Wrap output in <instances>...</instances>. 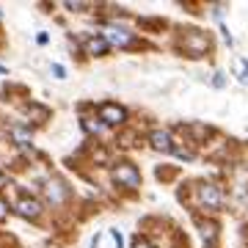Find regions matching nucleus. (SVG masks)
I'll return each mask as SVG.
<instances>
[{
	"instance_id": "f257e3e1",
	"label": "nucleus",
	"mask_w": 248,
	"mask_h": 248,
	"mask_svg": "<svg viewBox=\"0 0 248 248\" xmlns=\"http://www.w3.org/2000/svg\"><path fill=\"white\" fill-rule=\"evenodd\" d=\"M177 50L187 58H204V55L213 50V39L207 31H199V28H190V31H182L177 42Z\"/></svg>"
},
{
	"instance_id": "f03ea898",
	"label": "nucleus",
	"mask_w": 248,
	"mask_h": 248,
	"mask_svg": "<svg viewBox=\"0 0 248 248\" xmlns=\"http://www.w3.org/2000/svg\"><path fill=\"white\" fill-rule=\"evenodd\" d=\"M110 179H113V185L119 190H127V193L141 190V171H138V166H135L133 160H119V163H113Z\"/></svg>"
},
{
	"instance_id": "7ed1b4c3",
	"label": "nucleus",
	"mask_w": 248,
	"mask_h": 248,
	"mask_svg": "<svg viewBox=\"0 0 248 248\" xmlns=\"http://www.w3.org/2000/svg\"><path fill=\"white\" fill-rule=\"evenodd\" d=\"M99 36H102L108 45H110V50H113V47H116V50H135V47H138V36H135L130 28L119 25V22L105 25Z\"/></svg>"
},
{
	"instance_id": "20e7f679",
	"label": "nucleus",
	"mask_w": 248,
	"mask_h": 248,
	"mask_svg": "<svg viewBox=\"0 0 248 248\" xmlns=\"http://www.w3.org/2000/svg\"><path fill=\"white\" fill-rule=\"evenodd\" d=\"M45 202H47V207H53V210H58V207H66V204L72 202V187H69V182L63 177H50L45 182Z\"/></svg>"
},
{
	"instance_id": "39448f33",
	"label": "nucleus",
	"mask_w": 248,
	"mask_h": 248,
	"mask_svg": "<svg viewBox=\"0 0 248 248\" xmlns=\"http://www.w3.org/2000/svg\"><path fill=\"white\" fill-rule=\"evenodd\" d=\"M94 116H97L105 127H124V124H127V119H130L127 108L119 105V102H110V99L99 102V105H94Z\"/></svg>"
},
{
	"instance_id": "423d86ee",
	"label": "nucleus",
	"mask_w": 248,
	"mask_h": 248,
	"mask_svg": "<svg viewBox=\"0 0 248 248\" xmlns=\"http://www.w3.org/2000/svg\"><path fill=\"white\" fill-rule=\"evenodd\" d=\"M196 204L204 213H218L223 207V190L213 182H199L196 185Z\"/></svg>"
},
{
	"instance_id": "0eeeda50",
	"label": "nucleus",
	"mask_w": 248,
	"mask_h": 248,
	"mask_svg": "<svg viewBox=\"0 0 248 248\" xmlns=\"http://www.w3.org/2000/svg\"><path fill=\"white\" fill-rule=\"evenodd\" d=\"M11 213H17L19 218H25V221H42V215H45V202H39L36 196H19L17 202L11 204Z\"/></svg>"
},
{
	"instance_id": "6e6552de",
	"label": "nucleus",
	"mask_w": 248,
	"mask_h": 248,
	"mask_svg": "<svg viewBox=\"0 0 248 248\" xmlns=\"http://www.w3.org/2000/svg\"><path fill=\"white\" fill-rule=\"evenodd\" d=\"M22 113H25L31 127H45V124L53 119V110H50L45 102H36V99H28L25 105H22Z\"/></svg>"
},
{
	"instance_id": "1a4fd4ad",
	"label": "nucleus",
	"mask_w": 248,
	"mask_h": 248,
	"mask_svg": "<svg viewBox=\"0 0 248 248\" xmlns=\"http://www.w3.org/2000/svg\"><path fill=\"white\" fill-rule=\"evenodd\" d=\"M146 143H149L155 152H163V155H171L174 152V135H171V130H163V127H155L149 135H146Z\"/></svg>"
},
{
	"instance_id": "9d476101",
	"label": "nucleus",
	"mask_w": 248,
	"mask_h": 248,
	"mask_svg": "<svg viewBox=\"0 0 248 248\" xmlns=\"http://www.w3.org/2000/svg\"><path fill=\"white\" fill-rule=\"evenodd\" d=\"M83 53L89 55V58H108L110 45L99 33H86L83 36Z\"/></svg>"
},
{
	"instance_id": "9b49d317",
	"label": "nucleus",
	"mask_w": 248,
	"mask_h": 248,
	"mask_svg": "<svg viewBox=\"0 0 248 248\" xmlns=\"http://www.w3.org/2000/svg\"><path fill=\"white\" fill-rule=\"evenodd\" d=\"M6 135H9V141L14 146H28V143L33 141V127L28 122H14L6 127Z\"/></svg>"
},
{
	"instance_id": "f8f14e48",
	"label": "nucleus",
	"mask_w": 248,
	"mask_h": 248,
	"mask_svg": "<svg viewBox=\"0 0 248 248\" xmlns=\"http://www.w3.org/2000/svg\"><path fill=\"white\" fill-rule=\"evenodd\" d=\"M185 133L190 135L193 143H207V138L213 135V127H207V124H202V122H190L185 127Z\"/></svg>"
},
{
	"instance_id": "ddd939ff",
	"label": "nucleus",
	"mask_w": 248,
	"mask_h": 248,
	"mask_svg": "<svg viewBox=\"0 0 248 248\" xmlns=\"http://www.w3.org/2000/svg\"><path fill=\"white\" fill-rule=\"evenodd\" d=\"M196 226L202 229L204 243L215 246V240H218V223H215V221H204V218H196Z\"/></svg>"
},
{
	"instance_id": "4468645a",
	"label": "nucleus",
	"mask_w": 248,
	"mask_h": 248,
	"mask_svg": "<svg viewBox=\"0 0 248 248\" xmlns=\"http://www.w3.org/2000/svg\"><path fill=\"white\" fill-rule=\"evenodd\" d=\"M80 124H83L86 135H102V130H105V124L99 122L97 116H83V119H80Z\"/></svg>"
},
{
	"instance_id": "2eb2a0df",
	"label": "nucleus",
	"mask_w": 248,
	"mask_h": 248,
	"mask_svg": "<svg viewBox=\"0 0 248 248\" xmlns=\"http://www.w3.org/2000/svg\"><path fill=\"white\" fill-rule=\"evenodd\" d=\"M234 72H237V78L243 80V83H248V61L246 58H237V61H234Z\"/></svg>"
},
{
	"instance_id": "dca6fc26",
	"label": "nucleus",
	"mask_w": 248,
	"mask_h": 248,
	"mask_svg": "<svg viewBox=\"0 0 248 248\" xmlns=\"http://www.w3.org/2000/svg\"><path fill=\"white\" fill-rule=\"evenodd\" d=\"M63 9H69L72 14H83L86 9H94V3H63Z\"/></svg>"
},
{
	"instance_id": "f3484780",
	"label": "nucleus",
	"mask_w": 248,
	"mask_h": 248,
	"mask_svg": "<svg viewBox=\"0 0 248 248\" xmlns=\"http://www.w3.org/2000/svg\"><path fill=\"white\" fill-rule=\"evenodd\" d=\"M133 248H157V246H155L149 237H143V234H135V237H133Z\"/></svg>"
},
{
	"instance_id": "a211bd4d",
	"label": "nucleus",
	"mask_w": 248,
	"mask_h": 248,
	"mask_svg": "<svg viewBox=\"0 0 248 248\" xmlns=\"http://www.w3.org/2000/svg\"><path fill=\"white\" fill-rule=\"evenodd\" d=\"M9 215H11V207H9V202L0 196V223L3 221H9Z\"/></svg>"
},
{
	"instance_id": "6ab92c4d",
	"label": "nucleus",
	"mask_w": 248,
	"mask_h": 248,
	"mask_svg": "<svg viewBox=\"0 0 248 248\" xmlns=\"http://www.w3.org/2000/svg\"><path fill=\"white\" fill-rule=\"evenodd\" d=\"M53 75H55L58 80H66V69H63L61 63H53Z\"/></svg>"
},
{
	"instance_id": "aec40b11",
	"label": "nucleus",
	"mask_w": 248,
	"mask_h": 248,
	"mask_svg": "<svg viewBox=\"0 0 248 248\" xmlns=\"http://www.w3.org/2000/svg\"><path fill=\"white\" fill-rule=\"evenodd\" d=\"M110 234H113V243H116V248H122L124 246V234L119 229H110Z\"/></svg>"
},
{
	"instance_id": "412c9836",
	"label": "nucleus",
	"mask_w": 248,
	"mask_h": 248,
	"mask_svg": "<svg viewBox=\"0 0 248 248\" xmlns=\"http://www.w3.org/2000/svg\"><path fill=\"white\" fill-rule=\"evenodd\" d=\"M223 78H226V75L215 72V78H213V86H215V89H223V86H226V80H223Z\"/></svg>"
},
{
	"instance_id": "4be33fe9",
	"label": "nucleus",
	"mask_w": 248,
	"mask_h": 248,
	"mask_svg": "<svg viewBox=\"0 0 248 248\" xmlns=\"http://www.w3.org/2000/svg\"><path fill=\"white\" fill-rule=\"evenodd\" d=\"M36 42H39V45L45 47V45H47V42H50V36H47V31H42V33L36 36Z\"/></svg>"
},
{
	"instance_id": "5701e85b",
	"label": "nucleus",
	"mask_w": 248,
	"mask_h": 248,
	"mask_svg": "<svg viewBox=\"0 0 248 248\" xmlns=\"http://www.w3.org/2000/svg\"><path fill=\"white\" fill-rule=\"evenodd\" d=\"M0 22H3V11H0Z\"/></svg>"
}]
</instances>
